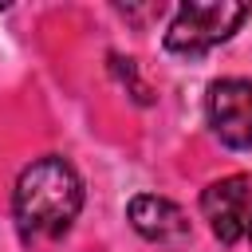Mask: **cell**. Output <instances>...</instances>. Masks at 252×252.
Wrapping results in <instances>:
<instances>
[{"label":"cell","instance_id":"obj_6","mask_svg":"<svg viewBox=\"0 0 252 252\" xmlns=\"http://www.w3.org/2000/svg\"><path fill=\"white\" fill-rule=\"evenodd\" d=\"M0 12H8V0H0Z\"/></svg>","mask_w":252,"mask_h":252},{"label":"cell","instance_id":"obj_3","mask_svg":"<svg viewBox=\"0 0 252 252\" xmlns=\"http://www.w3.org/2000/svg\"><path fill=\"white\" fill-rule=\"evenodd\" d=\"M201 213L220 244H252V181L244 173L213 181L201 193Z\"/></svg>","mask_w":252,"mask_h":252},{"label":"cell","instance_id":"obj_5","mask_svg":"<svg viewBox=\"0 0 252 252\" xmlns=\"http://www.w3.org/2000/svg\"><path fill=\"white\" fill-rule=\"evenodd\" d=\"M126 217H130L134 232H138L142 240L158 244V248H185L189 236H193L185 209L173 205V201H165V197H154V193H138V197L130 201Z\"/></svg>","mask_w":252,"mask_h":252},{"label":"cell","instance_id":"obj_4","mask_svg":"<svg viewBox=\"0 0 252 252\" xmlns=\"http://www.w3.org/2000/svg\"><path fill=\"white\" fill-rule=\"evenodd\" d=\"M205 118L228 150H252V79H217L205 98Z\"/></svg>","mask_w":252,"mask_h":252},{"label":"cell","instance_id":"obj_1","mask_svg":"<svg viewBox=\"0 0 252 252\" xmlns=\"http://www.w3.org/2000/svg\"><path fill=\"white\" fill-rule=\"evenodd\" d=\"M79 209H83V177L75 173L71 161L47 154L20 169L16 193H12V213H16V228L28 244L59 240L75 224Z\"/></svg>","mask_w":252,"mask_h":252},{"label":"cell","instance_id":"obj_2","mask_svg":"<svg viewBox=\"0 0 252 252\" xmlns=\"http://www.w3.org/2000/svg\"><path fill=\"white\" fill-rule=\"evenodd\" d=\"M252 16L248 4H232V0H189L173 12L169 28H165V51L169 55H185V59H201L205 51H213L217 43L232 39L236 28Z\"/></svg>","mask_w":252,"mask_h":252}]
</instances>
